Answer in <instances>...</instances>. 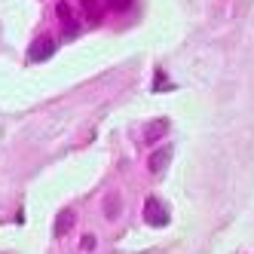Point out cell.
I'll return each mask as SVG.
<instances>
[{
  "label": "cell",
  "mask_w": 254,
  "mask_h": 254,
  "mask_svg": "<svg viewBox=\"0 0 254 254\" xmlns=\"http://www.w3.org/2000/svg\"><path fill=\"white\" fill-rule=\"evenodd\" d=\"M83 251H95V236H92V233L83 236Z\"/></svg>",
  "instance_id": "obj_9"
},
{
  "label": "cell",
  "mask_w": 254,
  "mask_h": 254,
  "mask_svg": "<svg viewBox=\"0 0 254 254\" xmlns=\"http://www.w3.org/2000/svg\"><path fill=\"white\" fill-rule=\"evenodd\" d=\"M74 224H77V211L74 208H64V211H59V217H56V239H62V236H67L70 230H74Z\"/></svg>",
  "instance_id": "obj_4"
},
{
  "label": "cell",
  "mask_w": 254,
  "mask_h": 254,
  "mask_svg": "<svg viewBox=\"0 0 254 254\" xmlns=\"http://www.w3.org/2000/svg\"><path fill=\"white\" fill-rule=\"evenodd\" d=\"M114 9H129V0H111Z\"/></svg>",
  "instance_id": "obj_10"
},
{
  "label": "cell",
  "mask_w": 254,
  "mask_h": 254,
  "mask_svg": "<svg viewBox=\"0 0 254 254\" xmlns=\"http://www.w3.org/2000/svg\"><path fill=\"white\" fill-rule=\"evenodd\" d=\"M166 132H169V120H156L153 129H147V141H156V138H162Z\"/></svg>",
  "instance_id": "obj_6"
},
{
  "label": "cell",
  "mask_w": 254,
  "mask_h": 254,
  "mask_svg": "<svg viewBox=\"0 0 254 254\" xmlns=\"http://www.w3.org/2000/svg\"><path fill=\"white\" fill-rule=\"evenodd\" d=\"M120 208H123L120 193H107V196H104V217H107V221H117V217H120Z\"/></svg>",
  "instance_id": "obj_5"
},
{
  "label": "cell",
  "mask_w": 254,
  "mask_h": 254,
  "mask_svg": "<svg viewBox=\"0 0 254 254\" xmlns=\"http://www.w3.org/2000/svg\"><path fill=\"white\" fill-rule=\"evenodd\" d=\"M144 217H147V224H153V227H166L169 224V208L162 205L156 196H147V202H144Z\"/></svg>",
  "instance_id": "obj_1"
},
{
  "label": "cell",
  "mask_w": 254,
  "mask_h": 254,
  "mask_svg": "<svg viewBox=\"0 0 254 254\" xmlns=\"http://www.w3.org/2000/svg\"><path fill=\"white\" fill-rule=\"evenodd\" d=\"M52 52H56V40L52 37H37L28 49V59L31 62H46V59H52Z\"/></svg>",
  "instance_id": "obj_2"
},
{
  "label": "cell",
  "mask_w": 254,
  "mask_h": 254,
  "mask_svg": "<svg viewBox=\"0 0 254 254\" xmlns=\"http://www.w3.org/2000/svg\"><path fill=\"white\" fill-rule=\"evenodd\" d=\"M56 12H59V19H64V22L70 19V6L64 3V0H62V3H56Z\"/></svg>",
  "instance_id": "obj_8"
},
{
  "label": "cell",
  "mask_w": 254,
  "mask_h": 254,
  "mask_svg": "<svg viewBox=\"0 0 254 254\" xmlns=\"http://www.w3.org/2000/svg\"><path fill=\"white\" fill-rule=\"evenodd\" d=\"M172 156H175V150L172 147H156L153 153H150V159H147V166H150V172L153 175H162L169 169V162H172Z\"/></svg>",
  "instance_id": "obj_3"
},
{
  "label": "cell",
  "mask_w": 254,
  "mask_h": 254,
  "mask_svg": "<svg viewBox=\"0 0 254 254\" xmlns=\"http://www.w3.org/2000/svg\"><path fill=\"white\" fill-rule=\"evenodd\" d=\"M83 6H86V12H89V19H98V6H95V0H83Z\"/></svg>",
  "instance_id": "obj_7"
}]
</instances>
